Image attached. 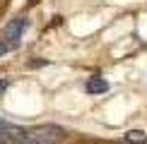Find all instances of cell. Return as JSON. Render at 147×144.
<instances>
[{"label": "cell", "instance_id": "6da1fadb", "mask_svg": "<svg viewBox=\"0 0 147 144\" xmlns=\"http://www.w3.org/2000/svg\"><path fill=\"white\" fill-rule=\"evenodd\" d=\"M24 29H27V19H15L7 29H5V39H7L12 46H17V43H20V36H22Z\"/></svg>", "mask_w": 147, "mask_h": 144}, {"label": "cell", "instance_id": "7a4b0ae2", "mask_svg": "<svg viewBox=\"0 0 147 144\" xmlns=\"http://www.w3.org/2000/svg\"><path fill=\"white\" fill-rule=\"evenodd\" d=\"M24 132L20 127H15V125H10V123H5L3 118H0V144H5V142H10L12 137H22Z\"/></svg>", "mask_w": 147, "mask_h": 144}, {"label": "cell", "instance_id": "3957f363", "mask_svg": "<svg viewBox=\"0 0 147 144\" xmlns=\"http://www.w3.org/2000/svg\"><path fill=\"white\" fill-rule=\"evenodd\" d=\"M84 89H87V94H104V91H109V82L101 79V77H92L84 84Z\"/></svg>", "mask_w": 147, "mask_h": 144}, {"label": "cell", "instance_id": "277c9868", "mask_svg": "<svg viewBox=\"0 0 147 144\" xmlns=\"http://www.w3.org/2000/svg\"><path fill=\"white\" fill-rule=\"evenodd\" d=\"M125 142H130V144H145V132H140V130L128 132V135H125Z\"/></svg>", "mask_w": 147, "mask_h": 144}, {"label": "cell", "instance_id": "5b68a950", "mask_svg": "<svg viewBox=\"0 0 147 144\" xmlns=\"http://www.w3.org/2000/svg\"><path fill=\"white\" fill-rule=\"evenodd\" d=\"M10 48H15V46H12L10 41H3V43H0V55H5V53H7Z\"/></svg>", "mask_w": 147, "mask_h": 144}, {"label": "cell", "instance_id": "8992f818", "mask_svg": "<svg viewBox=\"0 0 147 144\" xmlns=\"http://www.w3.org/2000/svg\"><path fill=\"white\" fill-rule=\"evenodd\" d=\"M20 144H48V142H41V139H24Z\"/></svg>", "mask_w": 147, "mask_h": 144}, {"label": "cell", "instance_id": "52a82bcc", "mask_svg": "<svg viewBox=\"0 0 147 144\" xmlns=\"http://www.w3.org/2000/svg\"><path fill=\"white\" fill-rule=\"evenodd\" d=\"M5 89H7V79H0V94H5Z\"/></svg>", "mask_w": 147, "mask_h": 144}]
</instances>
